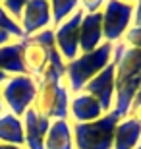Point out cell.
I'll return each instance as SVG.
<instances>
[{"label":"cell","mask_w":141,"mask_h":149,"mask_svg":"<svg viewBox=\"0 0 141 149\" xmlns=\"http://www.w3.org/2000/svg\"><path fill=\"white\" fill-rule=\"evenodd\" d=\"M0 70L8 76H25V64H23V45L22 41H12V43L0 47Z\"/></svg>","instance_id":"2e32d148"},{"label":"cell","mask_w":141,"mask_h":149,"mask_svg":"<svg viewBox=\"0 0 141 149\" xmlns=\"http://www.w3.org/2000/svg\"><path fill=\"white\" fill-rule=\"evenodd\" d=\"M44 149H76L74 128L68 118L50 120V128L44 139Z\"/></svg>","instance_id":"9a60e30c"},{"label":"cell","mask_w":141,"mask_h":149,"mask_svg":"<svg viewBox=\"0 0 141 149\" xmlns=\"http://www.w3.org/2000/svg\"><path fill=\"white\" fill-rule=\"evenodd\" d=\"M122 2H128V4H135L137 0H122Z\"/></svg>","instance_id":"f546056e"},{"label":"cell","mask_w":141,"mask_h":149,"mask_svg":"<svg viewBox=\"0 0 141 149\" xmlns=\"http://www.w3.org/2000/svg\"><path fill=\"white\" fill-rule=\"evenodd\" d=\"M0 149H25V147H17V145H6V143H0Z\"/></svg>","instance_id":"83f0119b"},{"label":"cell","mask_w":141,"mask_h":149,"mask_svg":"<svg viewBox=\"0 0 141 149\" xmlns=\"http://www.w3.org/2000/svg\"><path fill=\"white\" fill-rule=\"evenodd\" d=\"M103 114H104V111H103V107H101V103L93 95L85 93V91L74 95L70 99V116H72V120H74V124L93 122V120H97V118H101Z\"/></svg>","instance_id":"4fadbf2b"},{"label":"cell","mask_w":141,"mask_h":149,"mask_svg":"<svg viewBox=\"0 0 141 149\" xmlns=\"http://www.w3.org/2000/svg\"><path fill=\"white\" fill-rule=\"evenodd\" d=\"M0 93L4 105L10 109V112L17 118H23V114L29 111L37 97V79L31 76H12L6 83L0 85Z\"/></svg>","instance_id":"5b68a950"},{"label":"cell","mask_w":141,"mask_h":149,"mask_svg":"<svg viewBox=\"0 0 141 149\" xmlns=\"http://www.w3.org/2000/svg\"><path fill=\"white\" fill-rule=\"evenodd\" d=\"M104 43L103 33V14H83L79 25V52H91Z\"/></svg>","instance_id":"7c38bea8"},{"label":"cell","mask_w":141,"mask_h":149,"mask_svg":"<svg viewBox=\"0 0 141 149\" xmlns=\"http://www.w3.org/2000/svg\"><path fill=\"white\" fill-rule=\"evenodd\" d=\"M139 141H141V124L130 116L122 118L114 130L112 149H135Z\"/></svg>","instance_id":"e0dca14e"},{"label":"cell","mask_w":141,"mask_h":149,"mask_svg":"<svg viewBox=\"0 0 141 149\" xmlns=\"http://www.w3.org/2000/svg\"><path fill=\"white\" fill-rule=\"evenodd\" d=\"M52 23V12H50V2L49 0H29L27 6L23 8L19 27H22L25 37L44 31Z\"/></svg>","instance_id":"9c48e42d"},{"label":"cell","mask_w":141,"mask_h":149,"mask_svg":"<svg viewBox=\"0 0 141 149\" xmlns=\"http://www.w3.org/2000/svg\"><path fill=\"white\" fill-rule=\"evenodd\" d=\"M70 89L66 85V62L58 49L50 52L49 68L37 81V97L33 109L49 120L68 118L70 116Z\"/></svg>","instance_id":"6da1fadb"},{"label":"cell","mask_w":141,"mask_h":149,"mask_svg":"<svg viewBox=\"0 0 141 149\" xmlns=\"http://www.w3.org/2000/svg\"><path fill=\"white\" fill-rule=\"evenodd\" d=\"M112 62L116 66V81L141 74V49H131L122 41L114 45Z\"/></svg>","instance_id":"30bf717a"},{"label":"cell","mask_w":141,"mask_h":149,"mask_svg":"<svg viewBox=\"0 0 141 149\" xmlns=\"http://www.w3.org/2000/svg\"><path fill=\"white\" fill-rule=\"evenodd\" d=\"M4 112V101H2V93H0V114Z\"/></svg>","instance_id":"f1b7e54d"},{"label":"cell","mask_w":141,"mask_h":149,"mask_svg":"<svg viewBox=\"0 0 141 149\" xmlns=\"http://www.w3.org/2000/svg\"><path fill=\"white\" fill-rule=\"evenodd\" d=\"M133 25L141 27V0H137L135 8H133Z\"/></svg>","instance_id":"cb8c5ba5"},{"label":"cell","mask_w":141,"mask_h":149,"mask_svg":"<svg viewBox=\"0 0 141 149\" xmlns=\"http://www.w3.org/2000/svg\"><path fill=\"white\" fill-rule=\"evenodd\" d=\"M133 105H141V85H139V89H137V95H135V99H133Z\"/></svg>","instance_id":"484cf974"},{"label":"cell","mask_w":141,"mask_h":149,"mask_svg":"<svg viewBox=\"0 0 141 149\" xmlns=\"http://www.w3.org/2000/svg\"><path fill=\"white\" fill-rule=\"evenodd\" d=\"M114 89H116V66H114V62H110L99 76H95L87 83L83 91L93 95L101 103L104 114H106L114 109Z\"/></svg>","instance_id":"ba28073f"},{"label":"cell","mask_w":141,"mask_h":149,"mask_svg":"<svg viewBox=\"0 0 141 149\" xmlns=\"http://www.w3.org/2000/svg\"><path fill=\"white\" fill-rule=\"evenodd\" d=\"M141 85V74L122 81H116L114 89V111L120 114V118H126L130 114V109L133 105V99L137 95V89Z\"/></svg>","instance_id":"5bb4252c"},{"label":"cell","mask_w":141,"mask_h":149,"mask_svg":"<svg viewBox=\"0 0 141 149\" xmlns=\"http://www.w3.org/2000/svg\"><path fill=\"white\" fill-rule=\"evenodd\" d=\"M23 64L27 70V76L41 79L44 74V70L49 68L50 62V52L56 49L54 41V29H44L39 33L31 35V37H23Z\"/></svg>","instance_id":"277c9868"},{"label":"cell","mask_w":141,"mask_h":149,"mask_svg":"<svg viewBox=\"0 0 141 149\" xmlns=\"http://www.w3.org/2000/svg\"><path fill=\"white\" fill-rule=\"evenodd\" d=\"M23 136H25V149H44V139L49 134L50 120L41 116L35 109H29L23 114Z\"/></svg>","instance_id":"8fae6325"},{"label":"cell","mask_w":141,"mask_h":149,"mask_svg":"<svg viewBox=\"0 0 141 149\" xmlns=\"http://www.w3.org/2000/svg\"><path fill=\"white\" fill-rule=\"evenodd\" d=\"M106 4V0H79V8H81L85 14H95V12H101Z\"/></svg>","instance_id":"603a6c76"},{"label":"cell","mask_w":141,"mask_h":149,"mask_svg":"<svg viewBox=\"0 0 141 149\" xmlns=\"http://www.w3.org/2000/svg\"><path fill=\"white\" fill-rule=\"evenodd\" d=\"M29 0H0V4L4 6V10L10 14V17H14L17 23L22 19V14H23V8L27 6Z\"/></svg>","instance_id":"44dd1931"},{"label":"cell","mask_w":141,"mask_h":149,"mask_svg":"<svg viewBox=\"0 0 141 149\" xmlns=\"http://www.w3.org/2000/svg\"><path fill=\"white\" fill-rule=\"evenodd\" d=\"M133 8L135 4H128L122 0H106L103 14V33L106 43H120L128 29L133 25Z\"/></svg>","instance_id":"8992f818"},{"label":"cell","mask_w":141,"mask_h":149,"mask_svg":"<svg viewBox=\"0 0 141 149\" xmlns=\"http://www.w3.org/2000/svg\"><path fill=\"white\" fill-rule=\"evenodd\" d=\"M122 120L116 111H110L101 118L85 124H72L76 149H112L114 130Z\"/></svg>","instance_id":"3957f363"},{"label":"cell","mask_w":141,"mask_h":149,"mask_svg":"<svg viewBox=\"0 0 141 149\" xmlns=\"http://www.w3.org/2000/svg\"><path fill=\"white\" fill-rule=\"evenodd\" d=\"M0 31H6V33H10L12 37L16 39V41H22L25 35H23L22 27H19V23L10 17V14L4 10V6L0 4Z\"/></svg>","instance_id":"ffe728a7"},{"label":"cell","mask_w":141,"mask_h":149,"mask_svg":"<svg viewBox=\"0 0 141 149\" xmlns=\"http://www.w3.org/2000/svg\"><path fill=\"white\" fill-rule=\"evenodd\" d=\"M49 2H50L52 25L54 27H58L62 22H66L76 10H79V0H49Z\"/></svg>","instance_id":"d6986e66"},{"label":"cell","mask_w":141,"mask_h":149,"mask_svg":"<svg viewBox=\"0 0 141 149\" xmlns=\"http://www.w3.org/2000/svg\"><path fill=\"white\" fill-rule=\"evenodd\" d=\"M128 116H130V118H133V120H137L141 124V105H133L130 109V114H128Z\"/></svg>","instance_id":"d4e9b609"},{"label":"cell","mask_w":141,"mask_h":149,"mask_svg":"<svg viewBox=\"0 0 141 149\" xmlns=\"http://www.w3.org/2000/svg\"><path fill=\"white\" fill-rule=\"evenodd\" d=\"M0 143L6 145H25V136H23V120L14 116L12 112H2L0 114Z\"/></svg>","instance_id":"ac0fdd59"},{"label":"cell","mask_w":141,"mask_h":149,"mask_svg":"<svg viewBox=\"0 0 141 149\" xmlns=\"http://www.w3.org/2000/svg\"><path fill=\"white\" fill-rule=\"evenodd\" d=\"M112 56L114 45L104 41L99 49L91 50V52H81L72 62H66V85L70 89V93H81L87 83L112 62Z\"/></svg>","instance_id":"7a4b0ae2"},{"label":"cell","mask_w":141,"mask_h":149,"mask_svg":"<svg viewBox=\"0 0 141 149\" xmlns=\"http://www.w3.org/2000/svg\"><path fill=\"white\" fill-rule=\"evenodd\" d=\"M83 14L85 12L79 8L54 29L56 49H58L60 56L64 58V62H72L74 58L81 54L79 52V25H81Z\"/></svg>","instance_id":"52a82bcc"},{"label":"cell","mask_w":141,"mask_h":149,"mask_svg":"<svg viewBox=\"0 0 141 149\" xmlns=\"http://www.w3.org/2000/svg\"><path fill=\"white\" fill-rule=\"evenodd\" d=\"M8 79H10V76H8V74H4L2 70H0V85H2V83H6Z\"/></svg>","instance_id":"4316f807"},{"label":"cell","mask_w":141,"mask_h":149,"mask_svg":"<svg viewBox=\"0 0 141 149\" xmlns=\"http://www.w3.org/2000/svg\"><path fill=\"white\" fill-rule=\"evenodd\" d=\"M122 43L128 45V47H131V49H141V27L131 25V27L128 29V33L124 35Z\"/></svg>","instance_id":"7402d4cb"}]
</instances>
